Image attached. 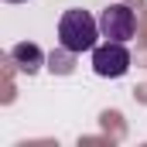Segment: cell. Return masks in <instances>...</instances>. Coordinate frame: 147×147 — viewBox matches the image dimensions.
<instances>
[{
    "instance_id": "cell-1",
    "label": "cell",
    "mask_w": 147,
    "mask_h": 147,
    "mask_svg": "<svg viewBox=\"0 0 147 147\" xmlns=\"http://www.w3.org/2000/svg\"><path fill=\"white\" fill-rule=\"evenodd\" d=\"M99 34H103V31H99V21H92L89 10H65L62 21H58V45H62L69 55L92 51Z\"/></svg>"
},
{
    "instance_id": "cell-2",
    "label": "cell",
    "mask_w": 147,
    "mask_h": 147,
    "mask_svg": "<svg viewBox=\"0 0 147 147\" xmlns=\"http://www.w3.org/2000/svg\"><path fill=\"white\" fill-rule=\"evenodd\" d=\"M130 69V51L123 41H106L99 48H92V72L103 79H120Z\"/></svg>"
},
{
    "instance_id": "cell-3",
    "label": "cell",
    "mask_w": 147,
    "mask_h": 147,
    "mask_svg": "<svg viewBox=\"0 0 147 147\" xmlns=\"http://www.w3.org/2000/svg\"><path fill=\"white\" fill-rule=\"evenodd\" d=\"M99 31H103L106 41H130L134 31H137V14L127 3H110L99 14Z\"/></svg>"
},
{
    "instance_id": "cell-4",
    "label": "cell",
    "mask_w": 147,
    "mask_h": 147,
    "mask_svg": "<svg viewBox=\"0 0 147 147\" xmlns=\"http://www.w3.org/2000/svg\"><path fill=\"white\" fill-rule=\"evenodd\" d=\"M10 58L17 62V69L21 72H38L41 65H45V55H41V48L31 45V41H21V45H14V51H10Z\"/></svg>"
},
{
    "instance_id": "cell-5",
    "label": "cell",
    "mask_w": 147,
    "mask_h": 147,
    "mask_svg": "<svg viewBox=\"0 0 147 147\" xmlns=\"http://www.w3.org/2000/svg\"><path fill=\"white\" fill-rule=\"evenodd\" d=\"M7 3H24V0H7Z\"/></svg>"
}]
</instances>
